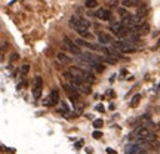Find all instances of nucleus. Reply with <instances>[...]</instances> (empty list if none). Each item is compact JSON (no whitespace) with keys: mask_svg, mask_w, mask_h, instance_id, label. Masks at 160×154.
<instances>
[{"mask_svg":"<svg viewBox=\"0 0 160 154\" xmlns=\"http://www.w3.org/2000/svg\"><path fill=\"white\" fill-rule=\"evenodd\" d=\"M111 45L117 47L119 51H122L123 53H131V52H135L137 51V45L135 43H132L129 39L126 40H114Z\"/></svg>","mask_w":160,"mask_h":154,"instance_id":"nucleus-1","label":"nucleus"},{"mask_svg":"<svg viewBox=\"0 0 160 154\" xmlns=\"http://www.w3.org/2000/svg\"><path fill=\"white\" fill-rule=\"evenodd\" d=\"M62 46L67 49L68 52H71V53H74V55H82V51H80V46L76 43V42H73V40L70 39V37H64V42H62Z\"/></svg>","mask_w":160,"mask_h":154,"instance_id":"nucleus-2","label":"nucleus"},{"mask_svg":"<svg viewBox=\"0 0 160 154\" xmlns=\"http://www.w3.org/2000/svg\"><path fill=\"white\" fill-rule=\"evenodd\" d=\"M42 89H43V79L40 76H36L34 82H33V97L34 99H40V95H42Z\"/></svg>","mask_w":160,"mask_h":154,"instance_id":"nucleus-3","label":"nucleus"},{"mask_svg":"<svg viewBox=\"0 0 160 154\" xmlns=\"http://www.w3.org/2000/svg\"><path fill=\"white\" fill-rule=\"evenodd\" d=\"M70 25H71L73 28H76V27H86V28H89V27H91V22L82 17H73L70 19Z\"/></svg>","mask_w":160,"mask_h":154,"instance_id":"nucleus-4","label":"nucleus"},{"mask_svg":"<svg viewBox=\"0 0 160 154\" xmlns=\"http://www.w3.org/2000/svg\"><path fill=\"white\" fill-rule=\"evenodd\" d=\"M95 15H97V18L101 19V21H110V19H111V12H110L108 9H99Z\"/></svg>","mask_w":160,"mask_h":154,"instance_id":"nucleus-5","label":"nucleus"},{"mask_svg":"<svg viewBox=\"0 0 160 154\" xmlns=\"http://www.w3.org/2000/svg\"><path fill=\"white\" fill-rule=\"evenodd\" d=\"M58 102V92L53 91L51 92V95L45 99V105H48V107H52V105H55V104Z\"/></svg>","mask_w":160,"mask_h":154,"instance_id":"nucleus-6","label":"nucleus"},{"mask_svg":"<svg viewBox=\"0 0 160 154\" xmlns=\"http://www.w3.org/2000/svg\"><path fill=\"white\" fill-rule=\"evenodd\" d=\"M98 42L102 46H107V45H110V43H113V39H111V36L105 34V33H99V34H98Z\"/></svg>","mask_w":160,"mask_h":154,"instance_id":"nucleus-7","label":"nucleus"},{"mask_svg":"<svg viewBox=\"0 0 160 154\" xmlns=\"http://www.w3.org/2000/svg\"><path fill=\"white\" fill-rule=\"evenodd\" d=\"M57 58H58V61H59V62L65 64V65L71 62V58H70L67 53H64V52H59V53L57 55Z\"/></svg>","mask_w":160,"mask_h":154,"instance_id":"nucleus-8","label":"nucleus"},{"mask_svg":"<svg viewBox=\"0 0 160 154\" xmlns=\"http://www.w3.org/2000/svg\"><path fill=\"white\" fill-rule=\"evenodd\" d=\"M85 6L89 7V9H95L98 6V2L97 0H85Z\"/></svg>","mask_w":160,"mask_h":154,"instance_id":"nucleus-9","label":"nucleus"},{"mask_svg":"<svg viewBox=\"0 0 160 154\" xmlns=\"http://www.w3.org/2000/svg\"><path fill=\"white\" fill-rule=\"evenodd\" d=\"M28 70H30V65H28V64H24L22 67H21V73H19V77H25V76L28 74Z\"/></svg>","mask_w":160,"mask_h":154,"instance_id":"nucleus-10","label":"nucleus"},{"mask_svg":"<svg viewBox=\"0 0 160 154\" xmlns=\"http://www.w3.org/2000/svg\"><path fill=\"white\" fill-rule=\"evenodd\" d=\"M137 13L147 17V6H145V5H139V6H138V12H137Z\"/></svg>","mask_w":160,"mask_h":154,"instance_id":"nucleus-11","label":"nucleus"},{"mask_svg":"<svg viewBox=\"0 0 160 154\" xmlns=\"http://www.w3.org/2000/svg\"><path fill=\"white\" fill-rule=\"evenodd\" d=\"M139 99H141V95H135V97L132 98V102H131V107H132V108H135L138 104H139Z\"/></svg>","mask_w":160,"mask_h":154,"instance_id":"nucleus-12","label":"nucleus"},{"mask_svg":"<svg viewBox=\"0 0 160 154\" xmlns=\"http://www.w3.org/2000/svg\"><path fill=\"white\" fill-rule=\"evenodd\" d=\"M148 25H147V24H142V25H141V27H139V34L141 36H144V34H147V33H148Z\"/></svg>","mask_w":160,"mask_h":154,"instance_id":"nucleus-13","label":"nucleus"},{"mask_svg":"<svg viewBox=\"0 0 160 154\" xmlns=\"http://www.w3.org/2000/svg\"><path fill=\"white\" fill-rule=\"evenodd\" d=\"M102 125H104V122L101 119H97L95 122H93V127L95 129H99V127H102Z\"/></svg>","mask_w":160,"mask_h":154,"instance_id":"nucleus-14","label":"nucleus"},{"mask_svg":"<svg viewBox=\"0 0 160 154\" xmlns=\"http://www.w3.org/2000/svg\"><path fill=\"white\" fill-rule=\"evenodd\" d=\"M138 0H123V5L125 6H137Z\"/></svg>","mask_w":160,"mask_h":154,"instance_id":"nucleus-15","label":"nucleus"},{"mask_svg":"<svg viewBox=\"0 0 160 154\" xmlns=\"http://www.w3.org/2000/svg\"><path fill=\"white\" fill-rule=\"evenodd\" d=\"M119 13L122 15V17H128V15H129V13H128V11H126V9H123V7H120V9H119Z\"/></svg>","mask_w":160,"mask_h":154,"instance_id":"nucleus-16","label":"nucleus"},{"mask_svg":"<svg viewBox=\"0 0 160 154\" xmlns=\"http://www.w3.org/2000/svg\"><path fill=\"white\" fill-rule=\"evenodd\" d=\"M92 137L95 138V139H99V138L102 137V133H101L99 131H95V132H93V135H92Z\"/></svg>","mask_w":160,"mask_h":154,"instance_id":"nucleus-17","label":"nucleus"},{"mask_svg":"<svg viewBox=\"0 0 160 154\" xmlns=\"http://www.w3.org/2000/svg\"><path fill=\"white\" fill-rule=\"evenodd\" d=\"M17 59H18V53H17V52H12V55H11V62L17 61Z\"/></svg>","mask_w":160,"mask_h":154,"instance_id":"nucleus-18","label":"nucleus"},{"mask_svg":"<svg viewBox=\"0 0 160 154\" xmlns=\"http://www.w3.org/2000/svg\"><path fill=\"white\" fill-rule=\"evenodd\" d=\"M104 110H105V108H104L102 104H98V105H97V111H101V113H104Z\"/></svg>","mask_w":160,"mask_h":154,"instance_id":"nucleus-19","label":"nucleus"},{"mask_svg":"<svg viewBox=\"0 0 160 154\" xmlns=\"http://www.w3.org/2000/svg\"><path fill=\"white\" fill-rule=\"evenodd\" d=\"M83 145V141H79V142L76 144V148H79V147H82Z\"/></svg>","mask_w":160,"mask_h":154,"instance_id":"nucleus-20","label":"nucleus"},{"mask_svg":"<svg viewBox=\"0 0 160 154\" xmlns=\"http://www.w3.org/2000/svg\"><path fill=\"white\" fill-rule=\"evenodd\" d=\"M107 153H108V154H113V153H116V151L113 148H107Z\"/></svg>","mask_w":160,"mask_h":154,"instance_id":"nucleus-21","label":"nucleus"}]
</instances>
